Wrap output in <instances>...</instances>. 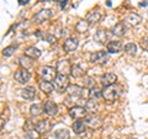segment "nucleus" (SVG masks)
Here are the masks:
<instances>
[{
  "label": "nucleus",
  "instance_id": "f257e3e1",
  "mask_svg": "<svg viewBox=\"0 0 148 139\" xmlns=\"http://www.w3.org/2000/svg\"><path fill=\"white\" fill-rule=\"evenodd\" d=\"M122 86L121 85H117V84H114V85H110L108 87H105L103 90V97L109 101V102H112V101L117 100L120 96L122 95Z\"/></svg>",
  "mask_w": 148,
  "mask_h": 139
},
{
  "label": "nucleus",
  "instance_id": "f03ea898",
  "mask_svg": "<svg viewBox=\"0 0 148 139\" xmlns=\"http://www.w3.org/2000/svg\"><path fill=\"white\" fill-rule=\"evenodd\" d=\"M109 52L106 50H98L90 54V62L95 64H106L109 62Z\"/></svg>",
  "mask_w": 148,
  "mask_h": 139
},
{
  "label": "nucleus",
  "instance_id": "7ed1b4c3",
  "mask_svg": "<svg viewBox=\"0 0 148 139\" xmlns=\"http://www.w3.org/2000/svg\"><path fill=\"white\" fill-rule=\"evenodd\" d=\"M14 79H15L18 84H26V82H29L31 80V73L25 68H20L15 73Z\"/></svg>",
  "mask_w": 148,
  "mask_h": 139
},
{
  "label": "nucleus",
  "instance_id": "20e7f679",
  "mask_svg": "<svg viewBox=\"0 0 148 139\" xmlns=\"http://www.w3.org/2000/svg\"><path fill=\"white\" fill-rule=\"evenodd\" d=\"M52 16H53V11L51 9H43V10L38 11L34 16V21L37 22V24H42V22L48 21Z\"/></svg>",
  "mask_w": 148,
  "mask_h": 139
},
{
  "label": "nucleus",
  "instance_id": "39448f33",
  "mask_svg": "<svg viewBox=\"0 0 148 139\" xmlns=\"http://www.w3.org/2000/svg\"><path fill=\"white\" fill-rule=\"evenodd\" d=\"M54 85L59 91H64L68 89L69 86V79L68 75H63V74H58L57 78L54 79Z\"/></svg>",
  "mask_w": 148,
  "mask_h": 139
},
{
  "label": "nucleus",
  "instance_id": "423d86ee",
  "mask_svg": "<svg viewBox=\"0 0 148 139\" xmlns=\"http://www.w3.org/2000/svg\"><path fill=\"white\" fill-rule=\"evenodd\" d=\"M57 69H54L52 67H43L41 70V76L46 81H52L57 78Z\"/></svg>",
  "mask_w": 148,
  "mask_h": 139
},
{
  "label": "nucleus",
  "instance_id": "0eeeda50",
  "mask_svg": "<svg viewBox=\"0 0 148 139\" xmlns=\"http://www.w3.org/2000/svg\"><path fill=\"white\" fill-rule=\"evenodd\" d=\"M86 108L82 107V106H74L69 110V116L74 119H82L86 117Z\"/></svg>",
  "mask_w": 148,
  "mask_h": 139
},
{
  "label": "nucleus",
  "instance_id": "6e6552de",
  "mask_svg": "<svg viewBox=\"0 0 148 139\" xmlns=\"http://www.w3.org/2000/svg\"><path fill=\"white\" fill-rule=\"evenodd\" d=\"M57 73L58 74H63V75H68V74H71L72 72V65L71 63H69L67 59H62V61H59L57 63Z\"/></svg>",
  "mask_w": 148,
  "mask_h": 139
},
{
  "label": "nucleus",
  "instance_id": "1a4fd4ad",
  "mask_svg": "<svg viewBox=\"0 0 148 139\" xmlns=\"http://www.w3.org/2000/svg\"><path fill=\"white\" fill-rule=\"evenodd\" d=\"M142 22V17L138 15V14H130V15L126 16L125 18L123 24L127 25V26H131V27H135V26H138Z\"/></svg>",
  "mask_w": 148,
  "mask_h": 139
},
{
  "label": "nucleus",
  "instance_id": "9d476101",
  "mask_svg": "<svg viewBox=\"0 0 148 139\" xmlns=\"http://www.w3.org/2000/svg\"><path fill=\"white\" fill-rule=\"evenodd\" d=\"M51 123L48 122V121H40V122H37L36 123V127H35V129H36V132L40 134V136H43V134H47L49 131H51Z\"/></svg>",
  "mask_w": 148,
  "mask_h": 139
},
{
  "label": "nucleus",
  "instance_id": "9b49d317",
  "mask_svg": "<svg viewBox=\"0 0 148 139\" xmlns=\"http://www.w3.org/2000/svg\"><path fill=\"white\" fill-rule=\"evenodd\" d=\"M43 110L45 112L47 113L48 116H56L58 113V105L54 102V101H46L45 102V106H43Z\"/></svg>",
  "mask_w": 148,
  "mask_h": 139
},
{
  "label": "nucleus",
  "instance_id": "f8f14e48",
  "mask_svg": "<svg viewBox=\"0 0 148 139\" xmlns=\"http://www.w3.org/2000/svg\"><path fill=\"white\" fill-rule=\"evenodd\" d=\"M78 48V40L74 38V37H71V38H67L64 41L63 43V49L66 50V52L71 53V52H74Z\"/></svg>",
  "mask_w": 148,
  "mask_h": 139
},
{
  "label": "nucleus",
  "instance_id": "ddd939ff",
  "mask_svg": "<svg viewBox=\"0 0 148 139\" xmlns=\"http://www.w3.org/2000/svg\"><path fill=\"white\" fill-rule=\"evenodd\" d=\"M116 80H117V76L115 75L114 73H106L101 76V84H103L105 87L116 84Z\"/></svg>",
  "mask_w": 148,
  "mask_h": 139
},
{
  "label": "nucleus",
  "instance_id": "4468645a",
  "mask_svg": "<svg viewBox=\"0 0 148 139\" xmlns=\"http://www.w3.org/2000/svg\"><path fill=\"white\" fill-rule=\"evenodd\" d=\"M83 90L84 89L80 87L79 85H69L66 91L69 96L73 97V99H78V97H80L83 95Z\"/></svg>",
  "mask_w": 148,
  "mask_h": 139
},
{
  "label": "nucleus",
  "instance_id": "2eb2a0df",
  "mask_svg": "<svg viewBox=\"0 0 148 139\" xmlns=\"http://www.w3.org/2000/svg\"><path fill=\"white\" fill-rule=\"evenodd\" d=\"M106 49H108L109 53H114V54L120 53L122 50V43L120 41H111L106 46Z\"/></svg>",
  "mask_w": 148,
  "mask_h": 139
},
{
  "label": "nucleus",
  "instance_id": "dca6fc26",
  "mask_svg": "<svg viewBox=\"0 0 148 139\" xmlns=\"http://www.w3.org/2000/svg\"><path fill=\"white\" fill-rule=\"evenodd\" d=\"M85 123H86V126H89L91 128H99L101 124H103V122H101V119L99 117H96V116L94 114H91V116H86V119H85Z\"/></svg>",
  "mask_w": 148,
  "mask_h": 139
},
{
  "label": "nucleus",
  "instance_id": "f3484780",
  "mask_svg": "<svg viewBox=\"0 0 148 139\" xmlns=\"http://www.w3.org/2000/svg\"><path fill=\"white\" fill-rule=\"evenodd\" d=\"M109 37L110 36L108 33V31H105V30H98V31H96V33L94 35V40L98 43L104 44V43H106V41H109Z\"/></svg>",
  "mask_w": 148,
  "mask_h": 139
},
{
  "label": "nucleus",
  "instance_id": "a211bd4d",
  "mask_svg": "<svg viewBox=\"0 0 148 139\" xmlns=\"http://www.w3.org/2000/svg\"><path fill=\"white\" fill-rule=\"evenodd\" d=\"M21 96L24 97L25 100L30 101L32 100L34 97L36 96V89L34 86H27V87H24V89L21 90Z\"/></svg>",
  "mask_w": 148,
  "mask_h": 139
},
{
  "label": "nucleus",
  "instance_id": "6ab92c4d",
  "mask_svg": "<svg viewBox=\"0 0 148 139\" xmlns=\"http://www.w3.org/2000/svg\"><path fill=\"white\" fill-rule=\"evenodd\" d=\"M73 131L74 133H77V134H82V133H84L86 131V123L84 121H82V119H77L75 122L73 123Z\"/></svg>",
  "mask_w": 148,
  "mask_h": 139
},
{
  "label": "nucleus",
  "instance_id": "aec40b11",
  "mask_svg": "<svg viewBox=\"0 0 148 139\" xmlns=\"http://www.w3.org/2000/svg\"><path fill=\"white\" fill-rule=\"evenodd\" d=\"M38 87H40V90L42 91V92H45V94H52L53 92V90H54V86H53V84L51 81H46V80H42L38 84Z\"/></svg>",
  "mask_w": 148,
  "mask_h": 139
},
{
  "label": "nucleus",
  "instance_id": "412c9836",
  "mask_svg": "<svg viewBox=\"0 0 148 139\" xmlns=\"http://www.w3.org/2000/svg\"><path fill=\"white\" fill-rule=\"evenodd\" d=\"M112 35H115L116 37H123L126 35V26H125L123 22H119V24H116L114 26Z\"/></svg>",
  "mask_w": 148,
  "mask_h": 139
},
{
  "label": "nucleus",
  "instance_id": "4be33fe9",
  "mask_svg": "<svg viewBox=\"0 0 148 139\" xmlns=\"http://www.w3.org/2000/svg\"><path fill=\"white\" fill-rule=\"evenodd\" d=\"M18 63H20L21 68H25L27 70L34 67V61H32V58L27 57V55H22V57L18 58Z\"/></svg>",
  "mask_w": 148,
  "mask_h": 139
},
{
  "label": "nucleus",
  "instance_id": "5701e85b",
  "mask_svg": "<svg viewBox=\"0 0 148 139\" xmlns=\"http://www.w3.org/2000/svg\"><path fill=\"white\" fill-rule=\"evenodd\" d=\"M90 100H98L103 96V90L98 86H91L90 90H89V94H88Z\"/></svg>",
  "mask_w": 148,
  "mask_h": 139
},
{
  "label": "nucleus",
  "instance_id": "b1692460",
  "mask_svg": "<svg viewBox=\"0 0 148 139\" xmlns=\"http://www.w3.org/2000/svg\"><path fill=\"white\" fill-rule=\"evenodd\" d=\"M100 18H101V14L100 12L91 11V12L88 14V16H86L85 20L88 21V24H89V25H94V24H96V22L100 20Z\"/></svg>",
  "mask_w": 148,
  "mask_h": 139
},
{
  "label": "nucleus",
  "instance_id": "393cba45",
  "mask_svg": "<svg viewBox=\"0 0 148 139\" xmlns=\"http://www.w3.org/2000/svg\"><path fill=\"white\" fill-rule=\"evenodd\" d=\"M25 55H27V57H30L32 59H37L41 57V50L37 49L36 47H29L25 49Z\"/></svg>",
  "mask_w": 148,
  "mask_h": 139
},
{
  "label": "nucleus",
  "instance_id": "a878e982",
  "mask_svg": "<svg viewBox=\"0 0 148 139\" xmlns=\"http://www.w3.org/2000/svg\"><path fill=\"white\" fill-rule=\"evenodd\" d=\"M85 108L86 111H89V112H96V111L99 110V104L96 100H88L86 104H85Z\"/></svg>",
  "mask_w": 148,
  "mask_h": 139
},
{
  "label": "nucleus",
  "instance_id": "bb28decb",
  "mask_svg": "<svg viewBox=\"0 0 148 139\" xmlns=\"http://www.w3.org/2000/svg\"><path fill=\"white\" fill-rule=\"evenodd\" d=\"M54 137L56 139H69L71 134H69V131L66 128H61V129H57L54 132Z\"/></svg>",
  "mask_w": 148,
  "mask_h": 139
},
{
  "label": "nucleus",
  "instance_id": "cd10ccee",
  "mask_svg": "<svg viewBox=\"0 0 148 139\" xmlns=\"http://www.w3.org/2000/svg\"><path fill=\"white\" fill-rule=\"evenodd\" d=\"M71 75H72L73 78H83V76L85 75V72L83 70L80 65H73V67H72Z\"/></svg>",
  "mask_w": 148,
  "mask_h": 139
},
{
  "label": "nucleus",
  "instance_id": "c85d7f7f",
  "mask_svg": "<svg viewBox=\"0 0 148 139\" xmlns=\"http://www.w3.org/2000/svg\"><path fill=\"white\" fill-rule=\"evenodd\" d=\"M43 111H45L43 107L41 105H38V104H35V105H32L30 107V113H31L32 117H37V116H40Z\"/></svg>",
  "mask_w": 148,
  "mask_h": 139
},
{
  "label": "nucleus",
  "instance_id": "c756f323",
  "mask_svg": "<svg viewBox=\"0 0 148 139\" xmlns=\"http://www.w3.org/2000/svg\"><path fill=\"white\" fill-rule=\"evenodd\" d=\"M123 49H125V53L128 55H136L137 53V46L135 43H127Z\"/></svg>",
  "mask_w": 148,
  "mask_h": 139
},
{
  "label": "nucleus",
  "instance_id": "7c9ffc66",
  "mask_svg": "<svg viewBox=\"0 0 148 139\" xmlns=\"http://www.w3.org/2000/svg\"><path fill=\"white\" fill-rule=\"evenodd\" d=\"M88 29H89V24H88L86 20H80L75 26V30L78 32H85Z\"/></svg>",
  "mask_w": 148,
  "mask_h": 139
},
{
  "label": "nucleus",
  "instance_id": "2f4dec72",
  "mask_svg": "<svg viewBox=\"0 0 148 139\" xmlns=\"http://www.w3.org/2000/svg\"><path fill=\"white\" fill-rule=\"evenodd\" d=\"M15 50H16V48L14 47V46H9V47H5L3 49V54L5 55V57H11V55L15 53Z\"/></svg>",
  "mask_w": 148,
  "mask_h": 139
},
{
  "label": "nucleus",
  "instance_id": "473e14b6",
  "mask_svg": "<svg viewBox=\"0 0 148 139\" xmlns=\"http://www.w3.org/2000/svg\"><path fill=\"white\" fill-rule=\"evenodd\" d=\"M35 127H36V124H34L32 123V121L31 119H29L26 123H25V126H24V129L26 132H31V131H34L35 129Z\"/></svg>",
  "mask_w": 148,
  "mask_h": 139
},
{
  "label": "nucleus",
  "instance_id": "72a5a7b5",
  "mask_svg": "<svg viewBox=\"0 0 148 139\" xmlns=\"http://www.w3.org/2000/svg\"><path fill=\"white\" fill-rule=\"evenodd\" d=\"M141 47L145 49V50H147L148 52V36H146V37H143V38L141 40Z\"/></svg>",
  "mask_w": 148,
  "mask_h": 139
},
{
  "label": "nucleus",
  "instance_id": "f704fd0d",
  "mask_svg": "<svg viewBox=\"0 0 148 139\" xmlns=\"http://www.w3.org/2000/svg\"><path fill=\"white\" fill-rule=\"evenodd\" d=\"M45 37H46V40H47L49 43L56 42V37H53V36H51V35H46V36H43V38H45Z\"/></svg>",
  "mask_w": 148,
  "mask_h": 139
},
{
  "label": "nucleus",
  "instance_id": "c9c22d12",
  "mask_svg": "<svg viewBox=\"0 0 148 139\" xmlns=\"http://www.w3.org/2000/svg\"><path fill=\"white\" fill-rule=\"evenodd\" d=\"M67 5H68V0H62L61 1V7L64 9V7H67Z\"/></svg>",
  "mask_w": 148,
  "mask_h": 139
},
{
  "label": "nucleus",
  "instance_id": "e433bc0d",
  "mask_svg": "<svg viewBox=\"0 0 148 139\" xmlns=\"http://www.w3.org/2000/svg\"><path fill=\"white\" fill-rule=\"evenodd\" d=\"M29 1L30 0H18V4H20V5H26Z\"/></svg>",
  "mask_w": 148,
  "mask_h": 139
},
{
  "label": "nucleus",
  "instance_id": "4c0bfd02",
  "mask_svg": "<svg viewBox=\"0 0 148 139\" xmlns=\"http://www.w3.org/2000/svg\"><path fill=\"white\" fill-rule=\"evenodd\" d=\"M53 1H56V3H61L62 0H53Z\"/></svg>",
  "mask_w": 148,
  "mask_h": 139
},
{
  "label": "nucleus",
  "instance_id": "58836bf2",
  "mask_svg": "<svg viewBox=\"0 0 148 139\" xmlns=\"http://www.w3.org/2000/svg\"><path fill=\"white\" fill-rule=\"evenodd\" d=\"M42 1H49V0H42Z\"/></svg>",
  "mask_w": 148,
  "mask_h": 139
},
{
  "label": "nucleus",
  "instance_id": "ea45409f",
  "mask_svg": "<svg viewBox=\"0 0 148 139\" xmlns=\"http://www.w3.org/2000/svg\"><path fill=\"white\" fill-rule=\"evenodd\" d=\"M127 139H136V138H127Z\"/></svg>",
  "mask_w": 148,
  "mask_h": 139
}]
</instances>
